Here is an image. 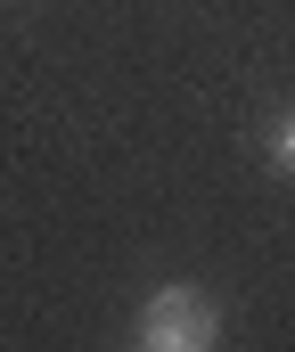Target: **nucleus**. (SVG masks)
Masks as SVG:
<instances>
[{
    "label": "nucleus",
    "instance_id": "f257e3e1",
    "mask_svg": "<svg viewBox=\"0 0 295 352\" xmlns=\"http://www.w3.org/2000/svg\"><path fill=\"white\" fill-rule=\"evenodd\" d=\"M140 344L148 352H205L221 344V303L189 287V278H173V287H156L148 303H140Z\"/></svg>",
    "mask_w": 295,
    "mask_h": 352
},
{
    "label": "nucleus",
    "instance_id": "f03ea898",
    "mask_svg": "<svg viewBox=\"0 0 295 352\" xmlns=\"http://www.w3.org/2000/svg\"><path fill=\"white\" fill-rule=\"evenodd\" d=\"M271 164H279V173L295 180V107L279 115V123H271Z\"/></svg>",
    "mask_w": 295,
    "mask_h": 352
}]
</instances>
